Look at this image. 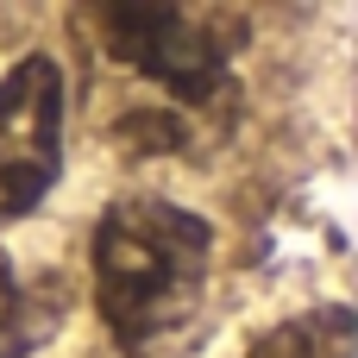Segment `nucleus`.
I'll return each mask as SVG.
<instances>
[{"mask_svg": "<svg viewBox=\"0 0 358 358\" xmlns=\"http://www.w3.org/2000/svg\"><path fill=\"white\" fill-rule=\"evenodd\" d=\"M214 233L201 214L126 195L94 227V296L126 358H182L208 308Z\"/></svg>", "mask_w": 358, "mask_h": 358, "instance_id": "obj_1", "label": "nucleus"}, {"mask_svg": "<svg viewBox=\"0 0 358 358\" xmlns=\"http://www.w3.org/2000/svg\"><path fill=\"white\" fill-rule=\"evenodd\" d=\"M101 44L145 82H157L182 107H220L233 101V50L239 31L220 25V13L195 6H101Z\"/></svg>", "mask_w": 358, "mask_h": 358, "instance_id": "obj_2", "label": "nucleus"}, {"mask_svg": "<svg viewBox=\"0 0 358 358\" xmlns=\"http://www.w3.org/2000/svg\"><path fill=\"white\" fill-rule=\"evenodd\" d=\"M63 170V69L31 50L0 76V227L31 214Z\"/></svg>", "mask_w": 358, "mask_h": 358, "instance_id": "obj_3", "label": "nucleus"}, {"mask_svg": "<svg viewBox=\"0 0 358 358\" xmlns=\"http://www.w3.org/2000/svg\"><path fill=\"white\" fill-rule=\"evenodd\" d=\"M346 352H352V315L321 308V315H302L289 327H271L245 358H346Z\"/></svg>", "mask_w": 358, "mask_h": 358, "instance_id": "obj_4", "label": "nucleus"}, {"mask_svg": "<svg viewBox=\"0 0 358 358\" xmlns=\"http://www.w3.org/2000/svg\"><path fill=\"white\" fill-rule=\"evenodd\" d=\"M31 340V308H25V283L13 271V258L0 252V358H13Z\"/></svg>", "mask_w": 358, "mask_h": 358, "instance_id": "obj_5", "label": "nucleus"}]
</instances>
